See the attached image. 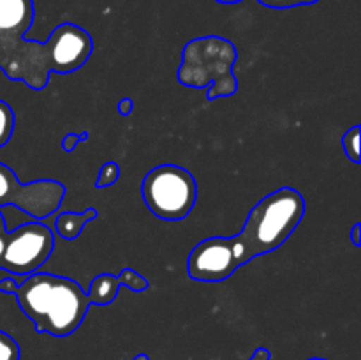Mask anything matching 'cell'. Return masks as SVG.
<instances>
[{
  "label": "cell",
  "instance_id": "6da1fadb",
  "mask_svg": "<svg viewBox=\"0 0 361 360\" xmlns=\"http://www.w3.org/2000/svg\"><path fill=\"white\" fill-rule=\"evenodd\" d=\"M305 215V200L293 187H281L257 201L242 232L235 236H210L194 246L187 274L200 282H222L242 265L277 251L288 242Z\"/></svg>",
  "mask_w": 361,
  "mask_h": 360
},
{
  "label": "cell",
  "instance_id": "7a4b0ae2",
  "mask_svg": "<svg viewBox=\"0 0 361 360\" xmlns=\"http://www.w3.org/2000/svg\"><path fill=\"white\" fill-rule=\"evenodd\" d=\"M14 296L35 332L53 337L74 334L85 321L90 307L87 292L80 282L46 272L27 275L16 288Z\"/></svg>",
  "mask_w": 361,
  "mask_h": 360
},
{
  "label": "cell",
  "instance_id": "3957f363",
  "mask_svg": "<svg viewBox=\"0 0 361 360\" xmlns=\"http://www.w3.org/2000/svg\"><path fill=\"white\" fill-rule=\"evenodd\" d=\"M238 52L228 39L217 35L197 37L183 48L182 67L178 69L180 83L185 87L204 88L210 85L208 99L229 97L238 90V80L233 66Z\"/></svg>",
  "mask_w": 361,
  "mask_h": 360
},
{
  "label": "cell",
  "instance_id": "277c9868",
  "mask_svg": "<svg viewBox=\"0 0 361 360\" xmlns=\"http://www.w3.org/2000/svg\"><path fill=\"white\" fill-rule=\"evenodd\" d=\"M141 194L155 217L182 221L196 205L197 184L192 173L183 166L159 164L145 175Z\"/></svg>",
  "mask_w": 361,
  "mask_h": 360
},
{
  "label": "cell",
  "instance_id": "5b68a950",
  "mask_svg": "<svg viewBox=\"0 0 361 360\" xmlns=\"http://www.w3.org/2000/svg\"><path fill=\"white\" fill-rule=\"evenodd\" d=\"M55 232L41 219H32L9 229L4 239L0 268L16 275L39 272L55 247Z\"/></svg>",
  "mask_w": 361,
  "mask_h": 360
},
{
  "label": "cell",
  "instance_id": "8992f818",
  "mask_svg": "<svg viewBox=\"0 0 361 360\" xmlns=\"http://www.w3.org/2000/svg\"><path fill=\"white\" fill-rule=\"evenodd\" d=\"M66 187L56 180H37L21 184L9 166L0 162V207H14L34 219L56 214Z\"/></svg>",
  "mask_w": 361,
  "mask_h": 360
},
{
  "label": "cell",
  "instance_id": "52a82bcc",
  "mask_svg": "<svg viewBox=\"0 0 361 360\" xmlns=\"http://www.w3.org/2000/svg\"><path fill=\"white\" fill-rule=\"evenodd\" d=\"M53 73L71 74L81 69L94 52L92 35L74 23H62L48 37Z\"/></svg>",
  "mask_w": 361,
  "mask_h": 360
},
{
  "label": "cell",
  "instance_id": "ba28073f",
  "mask_svg": "<svg viewBox=\"0 0 361 360\" xmlns=\"http://www.w3.org/2000/svg\"><path fill=\"white\" fill-rule=\"evenodd\" d=\"M99 212L95 208H87L83 212H56L53 232L63 240H76L83 233L85 226L97 219Z\"/></svg>",
  "mask_w": 361,
  "mask_h": 360
},
{
  "label": "cell",
  "instance_id": "9c48e42d",
  "mask_svg": "<svg viewBox=\"0 0 361 360\" xmlns=\"http://www.w3.org/2000/svg\"><path fill=\"white\" fill-rule=\"evenodd\" d=\"M120 282L118 277L113 274H99L92 279L90 286H88V300L94 306H108L118 295Z\"/></svg>",
  "mask_w": 361,
  "mask_h": 360
},
{
  "label": "cell",
  "instance_id": "30bf717a",
  "mask_svg": "<svg viewBox=\"0 0 361 360\" xmlns=\"http://www.w3.org/2000/svg\"><path fill=\"white\" fill-rule=\"evenodd\" d=\"M360 126H353L351 129L345 131L344 136H342V148H344V154L348 155V159L355 164H360L361 161V152H360Z\"/></svg>",
  "mask_w": 361,
  "mask_h": 360
},
{
  "label": "cell",
  "instance_id": "8fae6325",
  "mask_svg": "<svg viewBox=\"0 0 361 360\" xmlns=\"http://www.w3.org/2000/svg\"><path fill=\"white\" fill-rule=\"evenodd\" d=\"M14 112L6 101L0 99V147L11 140L14 133Z\"/></svg>",
  "mask_w": 361,
  "mask_h": 360
},
{
  "label": "cell",
  "instance_id": "7c38bea8",
  "mask_svg": "<svg viewBox=\"0 0 361 360\" xmlns=\"http://www.w3.org/2000/svg\"><path fill=\"white\" fill-rule=\"evenodd\" d=\"M120 286L133 289V292H145L148 288V281L140 274V272L133 270V268H123L118 275Z\"/></svg>",
  "mask_w": 361,
  "mask_h": 360
},
{
  "label": "cell",
  "instance_id": "4fadbf2b",
  "mask_svg": "<svg viewBox=\"0 0 361 360\" xmlns=\"http://www.w3.org/2000/svg\"><path fill=\"white\" fill-rule=\"evenodd\" d=\"M120 176V166L115 161H108L101 166V172H99L97 180H95V187L97 189H106V187H111L113 184L118 180Z\"/></svg>",
  "mask_w": 361,
  "mask_h": 360
},
{
  "label": "cell",
  "instance_id": "5bb4252c",
  "mask_svg": "<svg viewBox=\"0 0 361 360\" xmlns=\"http://www.w3.org/2000/svg\"><path fill=\"white\" fill-rule=\"evenodd\" d=\"M20 356L21 349L16 339L0 330V360H20Z\"/></svg>",
  "mask_w": 361,
  "mask_h": 360
},
{
  "label": "cell",
  "instance_id": "9a60e30c",
  "mask_svg": "<svg viewBox=\"0 0 361 360\" xmlns=\"http://www.w3.org/2000/svg\"><path fill=\"white\" fill-rule=\"evenodd\" d=\"M4 274H6V277L0 279V293H6V295H14L18 286L27 279V275H16L6 270H4Z\"/></svg>",
  "mask_w": 361,
  "mask_h": 360
},
{
  "label": "cell",
  "instance_id": "2e32d148",
  "mask_svg": "<svg viewBox=\"0 0 361 360\" xmlns=\"http://www.w3.org/2000/svg\"><path fill=\"white\" fill-rule=\"evenodd\" d=\"M88 140V131H83V133H69L66 134V136L62 138V141H60V147H62L63 152H73L74 148H76L78 143H83V141Z\"/></svg>",
  "mask_w": 361,
  "mask_h": 360
},
{
  "label": "cell",
  "instance_id": "e0dca14e",
  "mask_svg": "<svg viewBox=\"0 0 361 360\" xmlns=\"http://www.w3.org/2000/svg\"><path fill=\"white\" fill-rule=\"evenodd\" d=\"M263 6L274 7V9H288V7L303 6V0H259Z\"/></svg>",
  "mask_w": 361,
  "mask_h": 360
},
{
  "label": "cell",
  "instance_id": "ac0fdd59",
  "mask_svg": "<svg viewBox=\"0 0 361 360\" xmlns=\"http://www.w3.org/2000/svg\"><path fill=\"white\" fill-rule=\"evenodd\" d=\"M134 109V101L130 97H122L116 104V112L122 116H129Z\"/></svg>",
  "mask_w": 361,
  "mask_h": 360
},
{
  "label": "cell",
  "instance_id": "d6986e66",
  "mask_svg": "<svg viewBox=\"0 0 361 360\" xmlns=\"http://www.w3.org/2000/svg\"><path fill=\"white\" fill-rule=\"evenodd\" d=\"M351 240H353V244H355V247L361 246V224H360V222H356V224L353 226Z\"/></svg>",
  "mask_w": 361,
  "mask_h": 360
},
{
  "label": "cell",
  "instance_id": "ffe728a7",
  "mask_svg": "<svg viewBox=\"0 0 361 360\" xmlns=\"http://www.w3.org/2000/svg\"><path fill=\"white\" fill-rule=\"evenodd\" d=\"M270 352L267 348H257L250 356V360H270Z\"/></svg>",
  "mask_w": 361,
  "mask_h": 360
},
{
  "label": "cell",
  "instance_id": "44dd1931",
  "mask_svg": "<svg viewBox=\"0 0 361 360\" xmlns=\"http://www.w3.org/2000/svg\"><path fill=\"white\" fill-rule=\"evenodd\" d=\"M7 229H6V221H4V214L0 212V235H6Z\"/></svg>",
  "mask_w": 361,
  "mask_h": 360
},
{
  "label": "cell",
  "instance_id": "7402d4cb",
  "mask_svg": "<svg viewBox=\"0 0 361 360\" xmlns=\"http://www.w3.org/2000/svg\"><path fill=\"white\" fill-rule=\"evenodd\" d=\"M129 360H150V356H148L147 353H140V355H136L134 359H129Z\"/></svg>",
  "mask_w": 361,
  "mask_h": 360
},
{
  "label": "cell",
  "instance_id": "603a6c76",
  "mask_svg": "<svg viewBox=\"0 0 361 360\" xmlns=\"http://www.w3.org/2000/svg\"><path fill=\"white\" fill-rule=\"evenodd\" d=\"M215 2H221V4H238L242 0H215Z\"/></svg>",
  "mask_w": 361,
  "mask_h": 360
},
{
  "label": "cell",
  "instance_id": "cb8c5ba5",
  "mask_svg": "<svg viewBox=\"0 0 361 360\" xmlns=\"http://www.w3.org/2000/svg\"><path fill=\"white\" fill-rule=\"evenodd\" d=\"M4 239H6V235H0V258H2L4 253Z\"/></svg>",
  "mask_w": 361,
  "mask_h": 360
},
{
  "label": "cell",
  "instance_id": "d4e9b609",
  "mask_svg": "<svg viewBox=\"0 0 361 360\" xmlns=\"http://www.w3.org/2000/svg\"><path fill=\"white\" fill-rule=\"evenodd\" d=\"M319 2V0H303V6H310V4H316Z\"/></svg>",
  "mask_w": 361,
  "mask_h": 360
},
{
  "label": "cell",
  "instance_id": "484cf974",
  "mask_svg": "<svg viewBox=\"0 0 361 360\" xmlns=\"http://www.w3.org/2000/svg\"><path fill=\"white\" fill-rule=\"evenodd\" d=\"M309 360H326V359H319V356H314V359H309Z\"/></svg>",
  "mask_w": 361,
  "mask_h": 360
}]
</instances>
